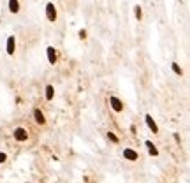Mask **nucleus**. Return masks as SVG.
I'll return each instance as SVG.
<instances>
[{
    "instance_id": "5",
    "label": "nucleus",
    "mask_w": 190,
    "mask_h": 183,
    "mask_svg": "<svg viewBox=\"0 0 190 183\" xmlns=\"http://www.w3.org/2000/svg\"><path fill=\"white\" fill-rule=\"evenodd\" d=\"M5 51H7V55H14V51H16V39H14V35H9V37H7V42H5Z\"/></svg>"
},
{
    "instance_id": "4",
    "label": "nucleus",
    "mask_w": 190,
    "mask_h": 183,
    "mask_svg": "<svg viewBox=\"0 0 190 183\" xmlns=\"http://www.w3.org/2000/svg\"><path fill=\"white\" fill-rule=\"evenodd\" d=\"M123 157H125V160H129V162H136L137 159H139V153L132 150V148H125L123 150Z\"/></svg>"
},
{
    "instance_id": "6",
    "label": "nucleus",
    "mask_w": 190,
    "mask_h": 183,
    "mask_svg": "<svg viewBox=\"0 0 190 183\" xmlns=\"http://www.w3.org/2000/svg\"><path fill=\"white\" fill-rule=\"evenodd\" d=\"M144 122H146L148 128L152 130L153 134H158V125H157V122L153 120V116H152V114H146V116H144Z\"/></svg>"
},
{
    "instance_id": "9",
    "label": "nucleus",
    "mask_w": 190,
    "mask_h": 183,
    "mask_svg": "<svg viewBox=\"0 0 190 183\" xmlns=\"http://www.w3.org/2000/svg\"><path fill=\"white\" fill-rule=\"evenodd\" d=\"M144 145H146V148H148V153H150L152 157H158V150H157V146L153 145L152 141H144Z\"/></svg>"
},
{
    "instance_id": "14",
    "label": "nucleus",
    "mask_w": 190,
    "mask_h": 183,
    "mask_svg": "<svg viewBox=\"0 0 190 183\" xmlns=\"http://www.w3.org/2000/svg\"><path fill=\"white\" fill-rule=\"evenodd\" d=\"M134 14H136V18L141 21V18H143V9H141V5H136V7H134Z\"/></svg>"
},
{
    "instance_id": "7",
    "label": "nucleus",
    "mask_w": 190,
    "mask_h": 183,
    "mask_svg": "<svg viewBox=\"0 0 190 183\" xmlns=\"http://www.w3.org/2000/svg\"><path fill=\"white\" fill-rule=\"evenodd\" d=\"M46 55H48V62H49V63H53V65L57 63L58 55H57V49H55L53 46H48V48H46Z\"/></svg>"
},
{
    "instance_id": "2",
    "label": "nucleus",
    "mask_w": 190,
    "mask_h": 183,
    "mask_svg": "<svg viewBox=\"0 0 190 183\" xmlns=\"http://www.w3.org/2000/svg\"><path fill=\"white\" fill-rule=\"evenodd\" d=\"M57 7H55V4L53 2H48L46 4V18L48 21H51V23H55L57 21Z\"/></svg>"
},
{
    "instance_id": "10",
    "label": "nucleus",
    "mask_w": 190,
    "mask_h": 183,
    "mask_svg": "<svg viewBox=\"0 0 190 183\" xmlns=\"http://www.w3.org/2000/svg\"><path fill=\"white\" fill-rule=\"evenodd\" d=\"M9 11L13 14H18L19 13V2L18 0H9Z\"/></svg>"
},
{
    "instance_id": "8",
    "label": "nucleus",
    "mask_w": 190,
    "mask_h": 183,
    "mask_svg": "<svg viewBox=\"0 0 190 183\" xmlns=\"http://www.w3.org/2000/svg\"><path fill=\"white\" fill-rule=\"evenodd\" d=\"M34 120L37 122L39 125H44V123H46V116H44V113L39 109V108L34 109Z\"/></svg>"
},
{
    "instance_id": "12",
    "label": "nucleus",
    "mask_w": 190,
    "mask_h": 183,
    "mask_svg": "<svg viewBox=\"0 0 190 183\" xmlns=\"http://www.w3.org/2000/svg\"><path fill=\"white\" fill-rule=\"evenodd\" d=\"M171 69H172V72L176 74V76H183V69H181L176 62H172V63H171Z\"/></svg>"
},
{
    "instance_id": "16",
    "label": "nucleus",
    "mask_w": 190,
    "mask_h": 183,
    "mask_svg": "<svg viewBox=\"0 0 190 183\" xmlns=\"http://www.w3.org/2000/svg\"><path fill=\"white\" fill-rule=\"evenodd\" d=\"M4 162H7V155L4 151H0V164H4Z\"/></svg>"
},
{
    "instance_id": "15",
    "label": "nucleus",
    "mask_w": 190,
    "mask_h": 183,
    "mask_svg": "<svg viewBox=\"0 0 190 183\" xmlns=\"http://www.w3.org/2000/svg\"><path fill=\"white\" fill-rule=\"evenodd\" d=\"M77 35H79V39H81V41H85V39H86V30H85V28H81Z\"/></svg>"
},
{
    "instance_id": "13",
    "label": "nucleus",
    "mask_w": 190,
    "mask_h": 183,
    "mask_svg": "<svg viewBox=\"0 0 190 183\" xmlns=\"http://www.w3.org/2000/svg\"><path fill=\"white\" fill-rule=\"evenodd\" d=\"M108 139H109L111 143H114V145H118V143H120V137H118L114 132H108Z\"/></svg>"
},
{
    "instance_id": "1",
    "label": "nucleus",
    "mask_w": 190,
    "mask_h": 183,
    "mask_svg": "<svg viewBox=\"0 0 190 183\" xmlns=\"http://www.w3.org/2000/svg\"><path fill=\"white\" fill-rule=\"evenodd\" d=\"M13 137H14L18 143H25V141L28 139V132H27V128H23V127H16L13 130Z\"/></svg>"
},
{
    "instance_id": "3",
    "label": "nucleus",
    "mask_w": 190,
    "mask_h": 183,
    "mask_svg": "<svg viewBox=\"0 0 190 183\" xmlns=\"http://www.w3.org/2000/svg\"><path fill=\"white\" fill-rule=\"evenodd\" d=\"M109 104H111V109L116 111V113H122V111L125 109V104H123L116 95H111V97H109Z\"/></svg>"
},
{
    "instance_id": "11",
    "label": "nucleus",
    "mask_w": 190,
    "mask_h": 183,
    "mask_svg": "<svg viewBox=\"0 0 190 183\" xmlns=\"http://www.w3.org/2000/svg\"><path fill=\"white\" fill-rule=\"evenodd\" d=\"M53 97H55V86L46 85V100H53Z\"/></svg>"
}]
</instances>
